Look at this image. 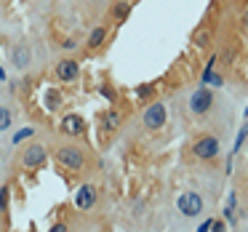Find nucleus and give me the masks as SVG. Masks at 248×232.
Here are the masks:
<instances>
[{"label":"nucleus","instance_id":"14","mask_svg":"<svg viewBox=\"0 0 248 232\" xmlns=\"http://www.w3.org/2000/svg\"><path fill=\"white\" fill-rule=\"evenodd\" d=\"M192 43L198 46V48H205V46L211 43V30H208V27H200L198 32L192 35Z\"/></svg>","mask_w":248,"mask_h":232},{"label":"nucleus","instance_id":"17","mask_svg":"<svg viewBox=\"0 0 248 232\" xmlns=\"http://www.w3.org/2000/svg\"><path fill=\"white\" fill-rule=\"evenodd\" d=\"M6 128H11V109L0 104V131H6Z\"/></svg>","mask_w":248,"mask_h":232},{"label":"nucleus","instance_id":"25","mask_svg":"<svg viewBox=\"0 0 248 232\" xmlns=\"http://www.w3.org/2000/svg\"><path fill=\"white\" fill-rule=\"evenodd\" d=\"M211 224H214V221H211V219H208V221H203V224H200V230H198V232H211Z\"/></svg>","mask_w":248,"mask_h":232},{"label":"nucleus","instance_id":"22","mask_svg":"<svg viewBox=\"0 0 248 232\" xmlns=\"http://www.w3.org/2000/svg\"><path fill=\"white\" fill-rule=\"evenodd\" d=\"M227 227H224V221H214V224H211V232H224Z\"/></svg>","mask_w":248,"mask_h":232},{"label":"nucleus","instance_id":"2","mask_svg":"<svg viewBox=\"0 0 248 232\" xmlns=\"http://www.w3.org/2000/svg\"><path fill=\"white\" fill-rule=\"evenodd\" d=\"M56 160L62 163V166L67 168V171H80L83 163H86V157H83V150L75 144H67V147H59L56 150Z\"/></svg>","mask_w":248,"mask_h":232},{"label":"nucleus","instance_id":"6","mask_svg":"<svg viewBox=\"0 0 248 232\" xmlns=\"http://www.w3.org/2000/svg\"><path fill=\"white\" fill-rule=\"evenodd\" d=\"M144 125L150 131L163 128V125H166V104H160V102L150 104V107L144 109Z\"/></svg>","mask_w":248,"mask_h":232},{"label":"nucleus","instance_id":"10","mask_svg":"<svg viewBox=\"0 0 248 232\" xmlns=\"http://www.w3.org/2000/svg\"><path fill=\"white\" fill-rule=\"evenodd\" d=\"M30 59H32V51H30V46H19V48H14V64H16V70L30 67Z\"/></svg>","mask_w":248,"mask_h":232},{"label":"nucleus","instance_id":"21","mask_svg":"<svg viewBox=\"0 0 248 232\" xmlns=\"http://www.w3.org/2000/svg\"><path fill=\"white\" fill-rule=\"evenodd\" d=\"M99 93H102L104 99H107V102H115V91L109 86H99Z\"/></svg>","mask_w":248,"mask_h":232},{"label":"nucleus","instance_id":"11","mask_svg":"<svg viewBox=\"0 0 248 232\" xmlns=\"http://www.w3.org/2000/svg\"><path fill=\"white\" fill-rule=\"evenodd\" d=\"M128 14H131V3L128 0H115V6H112V16H115V22H125L128 19Z\"/></svg>","mask_w":248,"mask_h":232},{"label":"nucleus","instance_id":"20","mask_svg":"<svg viewBox=\"0 0 248 232\" xmlns=\"http://www.w3.org/2000/svg\"><path fill=\"white\" fill-rule=\"evenodd\" d=\"M8 192H11L8 187L0 189V211H6V208H8Z\"/></svg>","mask_w":248,"mask_h":232},{"label":"nucleus","instance_id":"3","mask_svg":"<svg viewBox=\"0 0 248 232\" xmlns=\"http://www.w3.org/2000/svg\"><path fill=\"white\" fill-rule=\"evenodd\" d=\"M219 139L216 136H203V139H198L195 141V147H192V155L198 157V160H214L216 155H219Z\"/></svg>","mask_w":248,"mask_h":232},{"label":"nucleus","instance_id":"26","mask_svg":"<svg viewBox=\"0 0 248 232\" xmlns=\"http://www.w3.org/2000/svg\"><path fill=\"white\" fill-rule=\"evenodd\" d=\"M0 80H6V72H3V67H0Z\"/></svg>","mask_w":248,"mask_h":232},{"label":"nucleus","instance_id":"12","mask_svg":"<svg viewBox=\"0 0 248 232\" xmlns=\"http://www.w3.org/2000/svg\"><path fill=\"white\" fill-rule=\"evenodd\" d=\"M102 128L104 131H118L120 128V115L115 112V109H107V112L102 115Z\"/></svg>","mask_w":248,"mask_h":232},{"label":"nucleus","instance_id":"8","mask_svg":"<svg viewBox=\"0 0 248 232\" xmlns=\"http://www.w3.org/2000/svg\"><path fill=\"white\" fill-rule=\"evenodd\" d=\"M83 131H86V120H83L80 115H64V118H62V134L80 136Z\"/></svg>","mask_w":248,"mask_h":232},{"label":"nucleus","instance_id":"18","mask_svg":"<svg viewBox=\"0 0 248 232\" xmlns=\"http://www.w3.org/2000/svg\"><path fill=\"white\" fill-rule=\"evenodd\" d=\"M235 203H237V198H235V192H232L230 200H227V208H224V219L227 221H235Z\"/></svg>","mask_w":248,"mask_h":232},{"label":"nucleus","instance_id":"1","mask_svg":"<svg viewBox=\"0 0 248 232\" xmlns=\"http://www.w3.org/2000/svg\"><path fill=\"white\" fill-rule=\"evenodd\" d=\"M176 208H179V214H182V216L195 219V216L203 214L205 203H203V198H200V192H182V195H179V200H176Z\"/></svg>","mask_w":248,"mask_h":232},{"label":"nucleus","instance_id":"16","mask_svg":"<svg viewBox=\"0 0 248 232\" xmlns=\"http://www.w3.org/2000/svg\"><path fill=\"white\" fill-rule=\"evenodd\" d=\"M59 104H62V93L56 91V88H51V91L46 93V107H48V109H56Z\"/></svg>","mask_w":248,"mask_h":232},{"label":"nucleus","instance_id":"5","mask_svg":"<svg viewBox=\"0 0 248 232\" xmlns=\"http://www.w3.org/2000/svg\"><path fill=\"white\" fill-rule=\"evenodd\" d=\"M46 157H48V152H46L43 144H30L27 150H24V155H22V166L27 168V171H32V168L43 166Z\"/></svg>","mask_w":248,"mask_h":232},{"label":"nucleus","instance_id":"27","mask_svg":"<svg viewBox=\"0 0 248 232\" xmlns=\"http://www.w3.org/2000/svg\"><path fill=\"white\" fill-rule=\"evenodd\" d=\"M246 27H248V14H246Z\"/></svg>","mask_w":248,"mask_h":232},{"label":"nucleus","instance_id":"23","mask_svg":"<svg viewBox=\"0 0 248 232\" xmlns=\"http://www.w3.org/2000/svg\"><path fill=\"white\" fill-rule=\"evenodd\" d=\"M155 93V88L152 86H144V88H139V96H152Z\"/></svg>","mask_w":248,"mask_h":232},{"label":"nucleus","instance_id":"19","mask_svg":"<svg viewBox=\"0 0 248 232\" xmlns=\"http://www.w3.org/2000/svg\"><path fill=\"white\" fill-rule=\"evenodd\" d=\"M35 134V128H32V125H27V128H22V131H16V134H14V144H19V141H24V139H30V136H32Z\"/></svg>","mask_w":248,"mask_h":232},{"label":"nucleus","instance_id":"9","mask_svg":"<svg viewBox=\"0 0 248 232\" xmlns=\"http://www.w3.org/2000/svg\"><path fill=\"white\" fill-rule=\"evenodd\" d=\"M78 72H80V64H78L75 59H62L59 64H56V75H59V80H75Z\"/></svg>","mask_w":248,"mask_h":232},{"label":"nucleus","instance_id":"15","mask_svg":"<svg viewBox=\"0 0 248 232\" xmlns=\"http://www.w3.org/2000/svg\"><path fill=\"white\" fill-rule=\"evenodd\" d=\"M246 139H248V120L240 125V131H237V136H235V144H232V155H235V152L240 150V147H243V141H246ZM232 155H230V157H232ZM230 163H232V160H230Z\"/></svg>","mask_w":248,"mask_h":232},{"label":"nucleus","instance_id":"4","mask_svg":"<svg viewBox=\"0 0 248 232\" xmlns=\"http://www.w3.org/2000/svg\"><path fill=\"white\" fill-rule=\"evenodd\" d=\"M211 107H214V93H211V88H198L189 96V109L195 115H205Z\"/></svg>","mask_w":248,"mask_h":232},{"label":"nucleus","instance_id":"7","mask_svg":"<svg viewBox=\"0 0 248 232\" xmlns=\"http://www.w3.org/2000/svg\"><path fill=\"white\" fill-rule=\"evenodd\" d=\"M93 203H96V189H93L91 184L78 187V192H75V205H78V208L88 211V208H93Z\"/></svg>","mask_w":248,"mask_h":232},{"label":"nucleus","instance_id":"13","mask_svg":"<svg viewBox=\"0 0 248 232\" xmlns=\"http://www.w3.org/2000/svg\"><path fill=\"white\" fill-rule=\"evenodd\" d=\"M104 38H107V27H96L88 35V48H99V46L104 43Z\"/></svg>","mask_w":248,"mask_h":232},{"label":"nucleus","instance_id":"24","mask_svg":"<svg viewBox=\"0 0 248 232\" xmlns=\"http://www.w3.org/2000/svg\"><path fill=\"white\" fill-rule=\"evenodd\" d=\"M48 232H70V230H67V224H54Z\"/></svg>","mask_w":248,"mask_h":232}]
</instances>
